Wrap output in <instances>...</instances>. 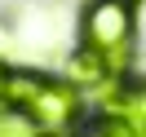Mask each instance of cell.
Listing matches in <instances>:
<instances>
[{"label": "cell", "instance_id": "52a82bcc", "mask_svg": "<svg viewBox=\"0 0 146 137\" xmlns=\"http://www.w3.org/2000/svg\"><path fill=\"white\" fill-rule=\"evenodd\" d=\"M5 75H9V66H5V62H0V93H5Z\"/></svg>", "mask_w": 146, "mask_h": 137}, {"label": "cell", "instance_id": "30bf717a", "mask_svg": "<svg viewBox=\"0 0 146 137\" xmlns=\"http://www.w3.org/2000/svg\"><path fill=\"white\" fill-rule=\"evenodd\" d=\"M128 5H133V0H128Z\"/></svg>", "mask_w": 146, "mask_h": 137}, {"label": "cell", "instance_id": "277c9868", "mask_svg": "<svg viewBox=\"0 0 146 137\" xmlns=\"http://www.w3.org/2000/svg\"><path fill=\"white\" fill-rule=\"evenodd\" d=\"M66 75H71V84L75 89H106L111 80H115V71H111L106 62H102L93 49H75L71 53V62H66Z\"/></svg>", "mask_w": 146, "mask_h": 137}, {"label": "cell", "instance_id": "5b68a950", "mask_svg": "<svg viewBox=\"0 0 146 137\" xmlns=\"http://www.w3.org/2000/svg\"><path fill=\"white\" fill-rule=\"evenodd\" d=\"M31 133H40L36 124H31L27 115H18V111H0V137H31Z\"/></svg>", "mask_w": 146, "mask_h": 137}, {"label": "cell", "instance_id": "9c48e42d", "mask_svg": "<svg viewBox=\"0 0 146 137\" xmlns=\"http://www.w3.org/2000/svg\"><path fill=\"white\" fill-rule=\"evenodd\" d=\"M133 137H146V133H133Z\"/></svg>", "mask_w": 146, "mask_h": 137}, {"label": "cell", "instance_id": "7a4b0ae2", "mask_svg": "<svg viewBox=\"0 0 146 137\" xmlns=\"http://www.w3.org/2000/svg\"><path fill=\"white\" fill-rule=\"evenodd\" d=\"M80 36H84V49H93L115 75H124L128 58H133V36H137L133 5L128 0H93L84 9Z\"/></svg>", "mask_w": 146, "mask_h": 137}, {"label": "cell", "instance_id": "6da1fadb", "mask_svg": "<svg viewBox=\"0 0 146 137\" xmlns=\"http://www.w3.org/2000/svg\"><path fill=\"white\" fill-rule=\"evenodd\" d=\"M5 106H13L18 115H27L36 128L44 133H62V128L80 124V89L71 80H53V75L40 71H9L5 75V93H0Z\"/></svg>", "mask_w": 146, "mask_h": 137}, {"label": "cell", "instance_id": "8992f818", "mask_svg": "<svg viewBox=\"0 0 146 137\" xmlns=\"http://www.w3.org/2000/svg\"><path fill=\"white\" fill-rule=\"evenodd\" d=\"M84 137H133V128H124V124H119V119H111V115H102V119H98V124H93V128H89V133H84Z\"/></svg>", "mask_w": 146, "mask_h": 137}, {"label": "cell", "instance_id": "ba28073f", "mask_svg": "<svg viewBox=\"0 0 146 137\" xmlns=\"http://www.w3.org/2000/svg\"><path fill=\"white\" fill-rule=\"evenodd\" d=\"M31 137H62V133H44V128H40V133H31Z\"/></svg>", "mask_w": 146, "mask_h": 137}, {"label": "cell", "instance_id": "3957f363", "mask_svg": "<svg viewBox=\"0 0 146 137\" xmlns=\"http://www.w3.org/2000/svg\"><path fill=\"white\" fill-rule=\"evenodd\" d=\"M102 115L119 119L133 133H146V75H115L102 89Z\"/></svg>", "mask_w": 146, "mask_h": 137}]
</instances>
